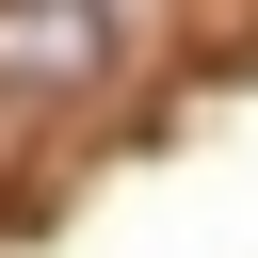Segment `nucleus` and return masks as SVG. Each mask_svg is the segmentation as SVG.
<instances>
[{
  "label": "nucleus",
  "instance_id": "obj_1",
  "mask_svg": "<svg viewBox=\"0 0 258 258\" xmlns=\"http://www.w3.org/2000/svg\"><path fill=\"white\" fill-rule=\"evenodd\" d=\"M113 64V16L97 0H0V97H64Z\"/></svg>",
  "mask_w": 258,
  "mask_h": 258
}]
</instances>
